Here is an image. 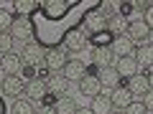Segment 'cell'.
Instances as JSON below:
<instances>
[{"mask_svg": "<svg viewBox=\"0 0 153 114\" xmlns=\"http://www.w3.org/2000/svg\"><path fill=\"white\" fill-rule=\"evenodd\" d=\"M89 43V36L84 33V28H82V23H71L69 26V31L64 33V38H61V48L66 51V53H76V51H84V46Z\"/></svg>", "mask_w": 153, "mask_h": 114, "instance_id": "1", "label": "cell"}, {"mask_svg": "<svg viewBox=\"0 0 153 114\" xmlns=\"http://www.w3.org/2000/svg\"><path fill=\"white\" fill-rule=\"evenodd\" d=\"M82 28H84V33H87L89 38L97 36V33H105V31H107V18L102 15L100 5H94L92 10H87V13L82 15Z\"/></svg>", "mask_w": 153, "mask_h": 114, "instance_id": "2", "label": "cell"}, {"mask_svg": "<svg viewBox=\"0 0 153 114\" xmlns=\"http://www.w3.org/2000/svg\"><path fill=\"white\" fill-rule=\"evenodd\" d=\"M21 58H23L26 66H36V69H41V66H46V48L41 43H36V41H31V43L23 46Z\"/></svg>", "mask_w": 153, "mask_h": 114, "instance_id": "3", "label": "cell"}, {"mask_svg": "<svg viewBox=\"0 0 153 114\" xmlns=\"http://www.w3.org/2000/svg\"><path fill=\"white\" fill-rule=\"evenodd\" d=\"M10 36H13V41H28V38H33V20L31 18H26V15H16V20H13V26H10Z\"/></svg>", "mask_w": 153, "mask_h": 114, "instance_id": "4", "label": "cell"}, {"mask_svg": "<svg viewBox=\"0 0 153 114\" xmlns=\"http://www.w3.org/2000/svg\"><path fill=\"white\" fill-rule=\"evenodd\" d=\"M89 56H92V66H94L97 71H100V69H110V66H112V58H115L112 46H100V48H94V46H92Z\"/></svg>", "mask_w": 153, "mask_h": 114, "instance_id": "5", "label": "cell"}, {"mask_svg": "<svg viewBox=\"0 0 153 114\" xmlns=\"http://www.w3.org/2000/svg\"><path fill=\"white\" fill-rule=\"evenodd\" d=\"M23 58H21V53H5L3 58H0V71L5 76H21V71H23Z\"/></svg>", "mask_w": 153, "mask_h": 114, "instance_id": "6", "label": "cell"}, {"mask_svg": "<svg viewBox=\"0 0 153 114\" xmlns=\"http://www.w3.org/2000/svg\"><path fill=\"white\" fill-rule=\"evenodd\" d=\"M66 61H69V53H66L64 48H49L46 51V69L49 71H64V66H66Z\"/></svg>", "mask_w": 153, "mask_h": 114, "instance_id": "7", "label": "cell"}, {"mask_svg": "<svg viewBox=\"0 0 153 114\" xmlns=\"http://www.w3.org/2000/svg\"><path fill=\"white\" fill-rule=\"evenodd\" d=\"M97 79H100V84H102V86H107V89L125 86V79L115 71V66H110V69H100V71H97Z\"/></svg>", "mask_w": 153, "mask_h": 114, "instance_id": "8", "label": "cell"}, {"mask_svg": "<svg viewBox=\"0 0 153 114\" xmlns=\"http://www.w3.org/2000/svg\"><path fill=\"white\" fill-rule=\"evenodd\" d=\"M140 66H138V61H135V56H123V58H117L115 61V71L123 76V79H130V76H135V74H140Z\"/></svg>", "mask_w": 153, "mask_h": 114, "instance_id": "9", "label": "cell"}, {"mask_svg": "<svg viewBox=\"0 0 153 114\" xmlns=\"http://www.w3.org/2000/svg\"><path fill=\"white\" fill-rule=\"evenodd\" d=\"M3 94L13 99H21V94H26V81L21 76H5L3 79Z\"/></svg>", "mask_w": 153, "mask_h": 114, "instance_id": "10", "label": "cell"}, {"mask_svg": "<svg viewBox=\"0 0 153 114\" xmlns=\"http://www.w3.org/2000/svg\"><path fill=\"white\" fill-rule=\"evenodd\" d=\"M46 89H49V94H54V96H66V91H69V79H66L64 74H51L49 79H46Z\"/></svg>", "mask_w": 153, "mask_h": 114, "instance_id": "11", "label": "cell"}, {"mask_svg": "<svg viewBox=\"0 0 153 114\" xmlns=\"http://www.w3.org/2000/svg\"><path fill=\"white\" fill-rule=\"evenodd\" d=\"M79 94H84V96H89V99H94V96L102 94V84H100L97 74H87L82 81H79Z\"/></svg>", "mask_w": 153, "mask_h": 114, "instance_id": "12", "label": "cell"}, {"mask_svg": "<svg viewBox=\"0 0 153 114\" xmlns=\"http://www.w3.org/2000/svg\"><path fill=\"white\" fill-rule=\"evenodd\" d=\"M61 74H64L66 79H69V81H82L84 76L89 74V71H87V66H84V64H82L79 58H69V61H66V66H64V71H61Z\"/></svg>", "mask_w": 153, "mask_h": 114, "instance_id": "13", "label": "cell"}, {"mask_svg": "<svg viewBox=\"0 0 153 114\" xmlns=\"http://www.w3.org/2000/svg\"><path fill=\"white\" fill-rule=\"evenodd\" d=\"M26 94H28V99H31V102H41V99L49 94V89H46V79L36 76V79L26 81Z\"/></svg>", "mask_w": 153, "mask_h": 114, "instance_id": "14", "label": "cell"}, {"mask_svg": "<svg viewBox=\"0 0 153 114\" xmlns=\"http://www.w3.org/2000/svg\"><path fill=\"white\" fill-rule=\"evenodd\" d=\"M135 43H133L128 36H117L112 38V53L117 56V58H123V56H135Z\"/></svg>", "mask_w": 153, "mask_h": 114, "instance_id": "15", "label": "cell"}, {"mask_svg": "<svg viewBox=\"0 0 153 114\" xmlns=\"http://www.w3.org/2000/svg\"><path fill=\"white\" fill-rule=\"evenodd\" d=\"M125 86L130 89V94L133 96H146L148 91H151V84H148V76L146 74H135V76H130V79H128L125 81Z\"/></svg>", "mask_w": 153, "mask_h": 114, "instance_id": "16", "label": "cell"}, {"mask_svg": "<svg viewBox=\"0 0 153 114\" xmlns=\"http://www.w3.org/2000/svg\"><path fill=\"white\" fill-rule=\"evenodd\" d=\"M128 26H130V18H125V15H112V18H107V33L112 38H117V36H125L128 33Z\"/></svg>", "mask_w": 153, "mask_h": 114, "instance_id": "17", "label": "cell"}, {"mask_svg": "<svg viewBox=\"0 0 153 114\" xmlns=\"http://www.w3.org/2000/svg\"><path fill=\"white\" fill-rule=\"evenodd\" d=\"M128 38H130L133 43L135 41H148V36H151V28L143 23V18L140 20H130V26H128V33H125Z\"/></svg>", "mask_w": 153, "mask_h": 114, "instance_id": "18", "label": "cell"}, {"mask_svg": "<svg viewBox=\"0 0 153 114\" xmlns=\"http://www.w3.org/2000/svg\"><path fill=\"white\" fill-rule=\"evenodd\" d=\"M110 99H112V107H120V109H128V107L133 104V94H130V89H128V86L112 89Z\"/></svg>", "mask_w": 153, "mask_h": 114, "instance_id": "19", "label": "cell"}, {"mask_svg": "<svg viewBox=\"0 0 153 114\" xmlns=\"http://www.w3.org/2000/svg\"><path fill=\"white\" fill-rule=\"evenodd\" d=\"M89 109H92V114H112V99H110V94L94 96L92 104H89Z\"/></svg>", "mask_w": 153, "mask_h": 114, "instance_id": "20", "label": "cell"}, {"mask_svg": "<svg viewBox=\"0 0 153 114\" xmlns=\"http://www.w3.org/2000/svg\"><path fill=\"white\" fill-rule=\"evenodd\" d=\"M135 61H138L140 69H153V46L151 43L140 46V48L135 51Z\"/></svg>", "mask_w": 153, "mask_h": 114, "instance_id": "21", "label": "cell"}, {"mask_svg": "<svg viewBox=\"0 0 153 114\" xmlns=\"http://www.w3.org/2000/svg\"><path fill=\"white\" fill-rule=\"evenodd\" d=\"M76 109H79V107H76V102L71 96H59L56 104H54V112L56 114H74Z\"/></svg>", "mask_w": 153, "mask_h": 114, "instance_id": "22", "label": "cell"}, {"mask_svg": "<svg viewBox=\"0 0 153 114\" xmlns=\"http://www.w3.org/2000/svg\"><path fill=\"white\" fill-rule=\"evenodd\" d=\"M10 114H36V109H33L31 99H16L10 104Z\"/></svg>", "mask_w": 153, "mask_h": 114, "instance_id": "23", "label": "cell"}, {"mask_svg": "<svg viewBox=\"0 0 153 114\" xmlns=\"http://www.w3.org/2000/svg\"><path fill=\"white\" fill-rule=\"evenodd\" d=\"M16 10L26 18H33V13L38 10V3H31V0H16Z\"/></svg>", "mask_w": 153, "mask_h": 114, "instance_id": "24", "label": "cell"}, {"mask_svg": "<svg viewBox=\"0 0 153 114\" xmlns=\"http://www.w3.org/2000/svg\"><path fill=\"white\" fill-rule=\"evenodd\" d=\"M13 20H16V18H13L8 10H0V33H10Z\"/></svg>", "mask_w": 153, "mask_h": 114, "instance_id": "25", "label": "cell"}, {"mask_svg": "<svg viewBox=\"0 0 153 114\" xmlns=\"http://www.w3.org/2000/svg\"><path fill=\"white\" fill-rule=\"evenodd\" d=\"M92 46H94V48H100V46H112V36H110L107 31L97 33V36H92Z\"/></svg>", "mask_w": 153, "mask_h": 114, "instance_id": "26", "label": "cell"}, {"mask_svg": "<svg viewBox=\"0 0 153 114\" xmlns=\"http://www.w3.org/2000/svg\"><path fill=\"white\" fill-rule=\"evenodd\" d=\"M10 48H13V36L10 33H0V53L3 56L10 53Z\"/></svg>", "mask_w": 153, "mask_h": 114, "instance_id": "27", "label": "cell"}, {"mask_svg": "<svg viewBox=\"0 0 153 114\" xmlns=\"http://www.w3.org/2000/svg\"><path fill=\"white\" fill-rule=\"evenodd\" d=\"M125 114H148V109H146V104H143V102H133L130 107L125 109Z\"/></svg>", "mask_w": 153, "mask_h": 114, "instance_id": "28", "label": "cell"}, {"mask_svg": "<svg viewBox=\"0 0 153 114\" xmlns=\"http://www.w3.org/2000/svg\"><path fill=\"white\" fill-rule=\"evenodd\" d=\"M143 23H146V26H148V28H151V31H153V5L148 8L146 13H143Z\"/></svg>", "mask_w": 153, "mask_h": 114, "instance_id": "29", "label": "cell"}, {"mask_svg": "<svg viewBox=\"0 0 153 114\" xmlns=\"http://www.w3.org/2000/svg\"><path fill=\"white\" fill-rule=\"evenodd\" d=\"M56 99H59V96H54V94H46V96L41 99V107H51V109H54V104H56Z\"/></svg>", "mask_w": 153, "mask_h": 114, "instance_id": "30", "label": "cell"}, {"mask_svg": "<svg viewBox=\"0 0 153 114\" xmlns=\"http://www.w3.org/2000/svg\"><path fill=\"white\" fill-rule=\"evenodd\" d=\"M143 104H146V109H148V112H153V89L146 94V96H143Z\"/></svg>", "mask_w": 153, "mask_h": 114, "instance_id": "31", "label": "cell"}, {"mask_svg": "<svg viewBox=\"0 0 153 114\" xmlns=\"http://www.w3.org/2000/svg\"><path fill=\"white\" fill-rule=\"evenodd\" d=\"M130 13H133V3H120V15H130Z\"/></svg>", "mask_w": 153, "mask_h": 114, "instance_id": "32", "label": "cell"}, {"mask_svg": "<svg viewBox=\"0 0 153 114\" xmlns=\"http://www.w3.org/2000/svg\"><path fill=\"white\" fill-rule=\"evenodd\" d=\"M36 114H56V112L51 107H41V109H36Z\"/></svg>", "mask_w": 153, "mask_h": 114, "instance_id": "33", "label": "cell"}, {"mask_svg": "<svg viewBox=\"0 0 153 114\" xmlns=\"http://www.w3.org/2000/svg\"><path fill=\"white\" fill-rule=\"evenodd\" d=\"M74 114H92V109H89V107H79Z\"/></svg>", "mask_w": 153, "mask_h": 114, "instance_id": "34", "label": "cell"}, {"mask_svg": "<svg viewBox=\"0 0 153 114\" xmlns=\"http://www.w3.org/2000/svg\"><path fill=\"white\" fill-rule=\"evenodd\" d=\"M0 114H8V107H5V102H3V96H0Z\"/></svg>", "mask_w": 153, "mask_h": 114, "instance_id": "35", "label": "cell"}, {"mask_svg": "<svg viewBox=\"0 0 153 114\" xmlns=\"http://www.w3.org/2000/svg\"><path fill=\"white\" fill-rule=\"evenodd\" d=\"M146 76H148V84H151V89H153V69H148Z\"/></svg>", "mask_w": 153, "mask_h": 114, "instance_id": "36", "label": "cell"}, {"mask_svg": "<svg viewBox=\"0 0 153 114\" xmlns=\"http://www.w3.org/2000/svg\"><path fill=\"white\" fill-rule=\"evenodd\" d=\"M148 41H151V46H153V31H151V36H148Z\"/></svg>", "mask_w": 153, "mask_h": 114, "instance_id": "37", "label": "cell"}, {"mask_svg": "<svg viewBox=\"0 0 153 114\" xmlns=\"http://www.w3.org/2000/svg\"><path fill=\"white\" fill-rule=\"evenodd\" d=\"M112 114H125V112H112Z\"/></svg>", "mask_w": 153, "mask_h": 114, "instance_id": "38", "label": "cell"}]
</instances>
